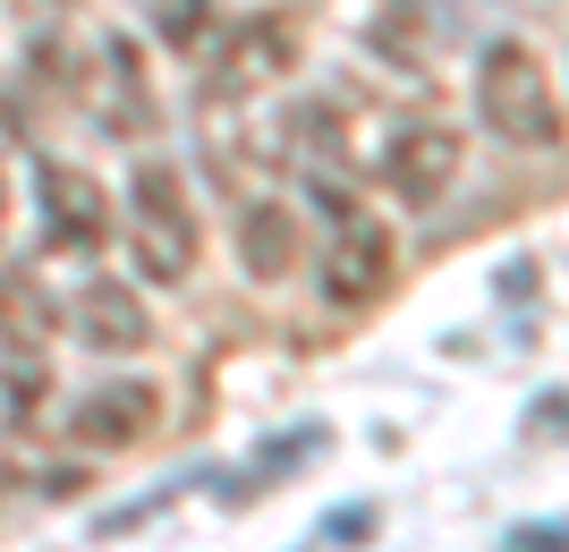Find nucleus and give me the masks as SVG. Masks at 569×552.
I'll return each instance as SVG.
<instances>
[{"label": "nucleus", "instance_id": "nucleus-3", "mask_svg": "<svg viewBox=\"0 0 569 552\" xmlns=\"http://www.w3.org/2000/svg\"><path fill=\"white\" fill-rule=\"evenodd\" d=\"M298 60H307V18H298V9H263V18H247L230 43H221L213 94H263V86H281Z\"/></svg>", "mask_w": 569, "mask_h": 552}, {"label": "nucleus", "instance_id": "nucleus-2", "mask_svg": "<svg viewBox=\"0 0 569 552\" xmlns=\"http://www.w3.org/2000/svg\"><path fill=\"white\" fill-rule=\"evenodd\" d=\"M476 120L501 144L561 137V94H552V69L536 60V43H485V60H476Z\"/></svg>", "mask_w": 569, "mask_h": 552}, {"label": "nucleus", "instance_id": "nucleus-1", "mask_svg": "<svg viewBox=\"0 0 569 552\" xmlns=\"http://www.w3.org/2000/svg\"><path fill=\"white\" fill-rule=\"evenodd\" d=\"M128 264L153 289L196 272V204H188V188H179V170L153 162V153H144L137 179H128Z\"/></svg>", "mask_w": 569, "mask_h": 552}, {"label": "nucleus", "instance_id": "nucleus-14", "mask_svg": "<svg viewBox=\"0 0 569 552\" xmlns=\"http://www.w3.org/2000/svg\"><path fill=\"white\" fill-rule=\"evenodd\" d=\"M0 221H9V179H0Z\"/></svg>", "mask_w": 569, "mask_h": 552}, {"label": "nucleus", "instance_id": "nucleus-8", "mask_svg": "<svg viewBox=\"0 0 569 552\" xmlns=\"http://www.w3.org/2000/svg\"><path fill=\"white\" fill-rule=\"evenodd\" d=\"M77 332L102 358H137L144 340H153V314H144V298L128 281H86L77 289Z\"/></svg>", "mask_w": 569, "mask_h": 552}, {"label": "nucleus", "instance_id": "nucleus-11", "mask_svg": "<svg viewBox=\"0 0 569 552\" xmlns=\"http://www.w3.org/2000/svg\"><path fill=\"white\" fill-rule=\"evenodd\" d=\"M0 340L18 349V358H34L51 340V298L34 272H0Z\"/></svg>", "mask_w": 569, "mask_h": 552}, {"label": "nucleus", "instance_id": "nucleus-4", "mask_svg": "<svg viewBox=\"0 0 569 552\" xmlns=\"http://www.w3.org/2000/svg\"><path fill=\"white\" fill-rule=\"evenodd\" d=\"M459 179V128L451 120H400L382 144V188L400 204H442V188Z\"/></svg>", "mask_w": 569, "mask_h": 552}, {"label": "nucleus", "instance_id": "nucleus-5", "mask_svg": "<svg viewBox=\"0 0 569 552\" xmlns=\"http://www.w3.org/2000/svg\"><path fill=\"white\" fill-rule=\"evenodd\" d=\"M382 281H391V230L366 221V213L332 221V247H323V298H332V307H366Z\"/></svg>", "mask_w": 569, "mask_h": 552}, {"label": "nucleus", "instance_id": "nucleus-10", "mask_svg": "<svg viewBox=\"0 0 569 552\" xmlns=\"http://www.w3.org/2000/svg\"><path fill=\"white\" fill-rule=\"evenodd\" d=\"M238 264L256 272V281H281L298 272V213L256 195V204H238Z\"/></svg>", "mask_w": 569, "mask_h": 552}, {"label": "nucleus", "instance_id": "nucleus-7", "mask_svg": "<svg viewBox=\"0 0 569 552\" xmlns=\"http://www.w3.org/2000/svg\"><path fill=\"white\" fill-rule=\"evenodd\" d=\"M153 409H162V391H153V383L86 391V400L69 409V442H86V451H128V442L153 425Z\"/></svg>", "mask_w": 569, "mask_h": 552}, {"label": "nucleus", "instance_id": "nucleus-13", "mask_svg": "<svg viewBox=\"0 0 569 552\" xmlns=\"http://www.w3.org/2000/svg\"><path fill=\"white\" fill-rule=\"evenodd\" d=\"M204 18H213L204 0H153V34H162V43H179V51L204 34Z\"/></svg>", "mask_w": 569, "mask_h": 552}, {"label": "nucleus", "instance_id": "nucleus-9", "mask_svg": "<svg viewBox=\"0 0 569 552\" xmlns=\"http://www.w3.org/2000/svg\"><path fill=\"white\" fill-rule=\"evenodd\" d=\"M94 111H102V128H119V137H144L153 128V111H144V69H137V43L128 34H102V51H94Z\"/></svg>", "mask_w": 569, "mask_h": 552}, {"label": "nucleus", "instance_id": "nucleus-12", "mask_svg": "<svg viewBox=\"0 0 569 552\" xmlns=\"http://www.w3.org/2000/svg\"><path fill=\"white\" fill-rule=\"evenodd\" d=\"M375 51H382V60H400V69H417V60H426V51H417V0H382Z\"/></svg>", "mask_w": 569, "mask_h": 552}, {"label": "nucleus", "instance_id": "nucleus-6", "mask_svg": "<svg viewBox=\"0 0 569 552\" xmlns=\"http://www.w3.org/2000/svg\"><path fill=\"white\" fill-rule=\"evenodd\" d=\"M34 195H43L51 247H77V255H86V247H102V230H111V213H102V204H111V195H102L77 162H43V170H34Z\"/></svg>", "mask_w": 569, "mask_h": 552}]
</instances>
